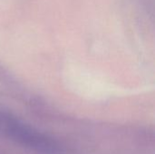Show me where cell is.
I'll list each match as a JSON object with an SVG mask.
<instances>
[{
	"label": "cell",
	"mask_w": 155,
	"mask_h": 154,
	"mask_svg": "<svg viewBox=\"0 0 155 154\" xmlns=\"http://www.w3.org/2000/svg\"><path fill=\"white\" fill-rule=\"evenodd\" d=\"M0 135L40 154H61L59 143L12 114L0 110Z\"/></svg>",
	"instance_id": "1"
}]
</instances>
